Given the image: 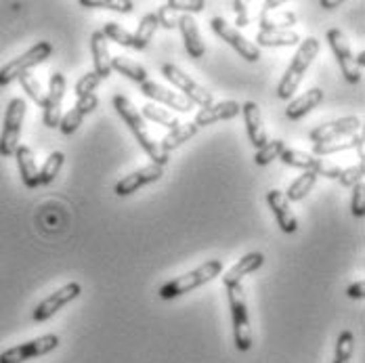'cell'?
Here are the masks:
<instances>
[{"mask_svg": "<svg viewBox=\"0 0 365 363\" xmlns=\"http://www.w3.org/2000/svg\"><path fill=\"white\" fill-rule=\"evenodd\" d=\"M351 213L353 217L364 218L365 217V183H357L353 187V200H351Z\"/></svg>", "mask_w": 365, "mask_h": 363, "instance_id": "43", "label": "cell"}, {"mask_svg": "<svg viewBox=\"0 0 365 363\" xmlns=\"http://www.w3.org/2000/svg\"><path fill=\"white\" fill-rule=\"evenodd\" d=\"M242 116L246 122V131L250 137V143L260 149L269 139H267V131H264V122H262V111L256 101H246L242 103Z\"/></svg>", "mask_w": 365, "mask_h": 363, "instance_id": "20", "label": "cell"}, {"mask_svg": "<svg viewBox=\"0 0 365 363\" xmlns=\"http://www.w3.org/2000/svg\"><path fill=\"white\" fill-rule=\"evenodd\" d=\"M80 6L84 9H108L115 13H130L135 4L130 0H80Z\"/></svg>", "mask_w": 365, "mask_h": 363, "instance_id": "37", "label": "cell"}, {"mask_svg": "<svg viewBox=\"0 0 365 363\" xmlns=\"http://www.w3.org/2000/svg\"><path fill=\"white\" fill-rule=\"evenodd\" d=\"M364 133H357V135H351V137H344V139L317 143V145H313V155L317 158V155H331V153L346 151V149H359V147H364Z\"/></svg>", "mask_w": 365, "mask_h": 363, "instance_id": "27", "label": "cell"}, {"mask_svg": "<svg viewBox=\"0 0 365 363\" xmlns=\"http://www.w3.org/2000/svg\"><path fill=\"white\" fill-rule=\"evenodd\" d=\"M91 53H93V63H95V70L101 80H108L111 76V55L110 46H108V38L103 36L101 30L93 32L91 34Z\"/></svg>", "mask_w": 365, "mask_h": 363, "instance_id": "21", "label": "cell"}, {"mask_svg": "<svg viewBox=\"0 0 365 363\" xmlns=\"http://www.w3.org/2000/svg\"><path fill=\"white\" fill-rule=\"evenodd\" d=\"M177 28L181 30L187 55L191 59H202L206 55V44L202 40V34H200V28H197L195 19L191 15H181L179 21H177Z\"/></svg>", "mask_w": 365, "mask_h": 363, "instance_id": "19", "label": "cell"}, {"mask_svg": "<svg viewBox=\"0 0 365 363\" xmlns=\"http://www.w3.org/2000/svg\"><path fill=\"white\" fill-rule=\"evenodd\" d=\"M328 42L331 51H334V55H336V59H338V66L342 70L344 80L351 82V84H357L361 80V70L355 63V55H353L344 34L338 28H331L328 32Z\"/></svg>", "mask_w": 365, "mask_h": 363, "instance_id": "14", "label": "cell"}, {"mask_svg": "<svg viewBox=\"0 0 365 363\" xmlns=\"http://www.w3.org/2000/svg\"><path fill=\"white\" fill-rule=\"evenodd\" d=\"M319 4H322L324 9H328V11H334V9L342 6V2H340V0H322Z\"/></svg>", "mask_w": 365, "mask_h": 363, "instance_id": "48", "label": "cell"}, {"mask_svg": "<svg viewBox=\"0 0 365 363\" xmlns=\"http://www.w3.org/2000/svg\"><path fill=\"white\" fill-rule=\"evenodd\" d=\"M99 84H101V78H99L97 73H84V76L76 82V97L82 99V97H86V95H95V91H97Z\"/></svg>", "mask_w": 365, "mask_h": 363, "instance_id": "39", "label": "cell"}, {"mask_svg": "<svg viewBox=\"0 0 365 363\" xmlns=\"http://www.w3.org/2000/svg\"><path fill=\"white\" fill-rule=\"evenodd\" d=\"M315 183H317L315 173H302L296 181L290 183V187H288V191L284 195H286L288 202H300V200H304L309 195V191L315 187Z\"/></svg>", "mask_w": 365, "mask_h": 363, "instance_id": "31", "label": "cell"}, {"mask_svg": "<svg viewBox=\"0 0 365 363\" xmlns=\"http://www.w3.org/2000/svg\"><path fill=\"white\" fill-rule=\"evenodd\" d=\"M264 265V255L262 252H248L246 256H242L222 277V284L225 288L227 286H233V284H242V280L250 273L258 271L260 267Z\"/></svg>", "mask_w": 365, "mask_h": 363, "instance_id": "22", "label": "cell"}, {"mask_svg": "<svg viewBox=\"0 0 365 363\" xmlns=\"http://www.w3.org/2000/svg\"><path fill=\"white\" fill-rule=\"evenodd\" d=\"M319 48H322V44H319L317 38L311 36L300 40L298 51H296V55L292 57V63L288 66V70H286V73L282 76V80L277 84V97L279 99H284V101H290L292 99L294 93L298 91V86H300V82L304 78V73L309 70V66L319 55Z\"/></svg>", "mask_w": 365, "mask_h": 363, "instance_id": "2", "label": "cell"}, {"mask_svg": "<svg viewBox=\"0 0 365 363\" xmlns=\"http://www.w3.org/2000/svg\"><path fill=\"white\" fill-rule=\"evenodd\" d=\"M113 109H115L118 116L124 120V124L130 128V133L135 135L137 143L143 147V151L151 158V162H153L155 166H162V168H164V166L168 164L170 155H168L166 151H162L160 143L149 135L145 118L141 116V111L135 108L133 101H130L128 97H124V95H115V97H113Z\"/></svg>", "mask_w": 365, "mask_h": 363, "instance_id": "1", "label": "cell"}, {"mask_svg": "<svg viewBox=\"0 0 365 363\" xmlns=\"http://www.w3.org/2000/svg\"><path fill=\"white\" fill-rule=\"evenodd\" d=\"M162 76H166L168 82H173L182 93L185 99H189L193 106H200L202 109L210 108L215 103V97L208 88H204L202 84H197L191 76L182 72L179 66L175 63H164L162 66Z\"/></svg>", "mask_w": 365, "mask_h": 363, "instance_id": "7", "label": "cell"}, {"mask_svg": "<svg viewBox=\"0 0 365 363\" xmlns=\"http://www.w3.org/2000/svg\"><path fill=\"white\" fill-rule=\"evenodd\" d=\"M279 4H282V2H277V0H275V2H264V11H277Z\"/></svg>", "mask_w": 365, "mask_h": 363, "instance_id": "50", "label": "cell"}, {"mask_svg": "<svg viewBox=\"0 0 365 363\" xmlns=\"http://www.w3.org/2000/svg\"><path fill=\"white\" fill-rule=\"evenodd\" d=\"M141 116L147 118V120H151V122H155V124H160V126L170 128V131H175L177 126H181V120H179L175 113H170L168 109L158 108L155 103H147V106H143Z\"/></svg>", "mask_w": 365, "mask_h": 363, "instance_id": "32", "label": "cell"}, {"mask_svg": "<svg viewBox=\"0 0 365 363\" xmlns=\"http://www.w3.org/2000/svg\"><path fill=\"white\" fill-rule=\"evenodd\" d=\"M15 160H17V166H19V175H21V181L28 189H36L40 185V175H38L36 158H34V151L28 145H19L15 151Z\"/></svg>", "mask_w": 365, "mask_h": 363, "instance_id": "24", "label": "cell"}, {"mask_svg": "<svg viewBox=\"0 0 365 363\" xmlns=\"http://www.w3.org/2000/svg\"><path fill=\"white\" fill-rule=\"evenodd\" d=\"M298 17L294 11H260L258 15V26L260 32H275V30H292Z\"/></svg>", "mask_w": 365, "mask_h": 363, "instance_id": "25", "label": "cell"}, {"mask_svg": "<svg viewBox=\"0 0 365 363\" xmlns=\"http://www.w3.org/2000/svg\"><path fill=\"white\" fill-rule=\"evenodd\" d=\"M97 108H99V97H97V95H86V97L78 99V101H76V106H73V109H78L82 116L93 113Z\"/></svg>", "mask_w": 365, "mask_h": 363, "instance_id": "45", "label": "cell"}, {"mask_svg": "<svg viewBox=\"0 0 365 363\" xmlns=\"http://www.w3.org/2000/svg\"><path fill=\"white\" fill-rule=\"evenodd\" d=\"M361 118L357 116H344V118H338L334 122H326V124H319L317 128H313L309 133V139L317 145V143H328V141H336V139H344V137H351V135H357L361 133Z\"/></svg>", "mask_w": 365, "mask_h": 363, "instance_id": "10", "label": "cell"}, {"mask_svg": "<svg viewBox=\"0 0 365 363\" xmlns=\"http://www.w3.org/2000/svg\"><path fill=\"white\" fill-rule=\"evenodd\" d=\"M101 32H103V36L108 38V40L118 42L120 46H124V48H133V34H130L128 30H124L120 24L110 21V24H106V28H103Z\"/></svg>", "mask_w": 365, "mask_h": 363, "instance_id": "38", "label": "cell"}, {"mask_svg": "<svg viewBox=\"0 0 365 363\" xmlns=\"http://www.w3.org/2000/svg\"><path fill=\"white\" fill-rule=\"evenodd\" d=\"M158 28H160V24H158L155 13H147V15H143L141 21H139L137 32L133 34V48L145 51L147 46H149V42H151V38H153V34L158 32Z\"/></svg>", "mask_w": 365, "mask_h": 363, "instance_id": "28", "label": "cell"}, {"mask_svg": "<svg viewBox=\"0 0 365 363\" xmlns=\"http://www.w3.org/2000/svg\"><path fill=\"white\" fill-rule=\"evenodd\" d=\"M53 55V44L46 40L36 42L30 51H26L24 55L11 59L9 63H4L0 68V86H9L13 80H17L19 76L28 73L32 68H36L40 63H44L48 57Z\"/></svg>", "mask_w": 365, "mask_h": 363, "instance_id": "5", "label": "cell"}, {"mask_svg": "<svg viewBox=\"0 0 365 363\" xmlns=\"http://www.w3.org/2000/svg\"><path fill=\"white\" fill-rule=\"evenodd\" d=\"M141 93L149 99H153L155 103H162L170 109H179V111H191L193 109V103L189 99H185L181 93H175V91H170V88H166L153 80H145L141 84Z\"/></svg>", "mask_w": 365, "mask_h": 363, "instance_id": "16", "label": "cell"}, {"mask_svg": "<svg viewBox=\"0 0 365 363\" xmlns=\"http://www.w3.org/2000/svg\"><path fill=\"white\" fill-rule=\"evenodd\" d=\"M111 70L120 72L122 76H126V78H130L133 82H139V84L149 80L145 68L141 63H135V61L126 59V57H111Z\"/></svg>", "mask_w": 365, "mask_h": 363, "instance_id": "30", "label": "cell"}, {"mask_svg": "<svg viewBox=\"0 0 365 363\" xmlns=\"http://www.w3.org/2000/svg\"><path fill=\"white\" fill-rule=\"evenodd\" d=\"M267 204H269V208L273 210L275 220H277V225H279V229H282L284 233H296V231H298V220L294 217L292 208H290V202L286 200L284 191L271 189V191L267 193Z\"/></svg>", "mask_w": 365, "mask_h": 363, "instance_id": "18", "label": "cell"}, {"mask_svg": "<svg viewBox=\"0 0 365 363\" xmlns=\"http://www.w3.org/2000/svg\"><path fill=\"white\" fill-rule=\"evenodd\" d=\"M26 101L15 97L9 101L6 113H4V126H2V135H0V155L2 158H11L15 155L17 147H19V137H21V126H24V118H26Z\"/></svg>", "mask_w": 365, "mask_h": 363, "instance_id": "6", "label": "cell"}, {"mask_svg": "<svg viewBox=\"0 0 365 363\" xmlns=\"http://www.w3.org/2000/svg\"><path fill=\"white\" fill-rule=\"evenodd\" d=\"M80 292H82V286H80V284H76V282H70V284L61 286L59 290L53 292V294H48L44 300H40V302H38L36 309H34V313H32V319L38 322V324L48 322L57 311H61L66 305H70L72 300H76V298L80 296Z\"/></svg>", "mask_w": 365, "mask_h": 363, "instance_id": "13", "label": "cell"}, {"mask_svg": "<svg viewBox=\"0 0 365 363\" xmlns=\"http://www.w3.org/2000/svg\"><path fill=\"white\" fill-rule=\"evenodd\" d=\"M17 80H19V84H21L24 93H28V97L36 103L38 108H44L46 95L42 93V86H40V82H38L36 78L28 72V73H24V76H19Z\"/></svg>", "mask_w": 365, "mask_h": 363, "instance_id": "36", "label": "cell"}, {"mask_svg": "<svg viewBox=\"0 0 365 363\" xmlns=\"http://www.w3.org/2000/svg\"><path fill=\"white\" fill-rule=\"evenodd\" d=\"M353 351H355V336H353V332L351 329L340 332V336L336 340V355H334V362L331 363H351Z\"/></svg>", "mask_w": 365, "mask_h": 363, "instance_id": "34", "label": "cell"}, {"mask_svg": "<svg viewBox=\"0 0 365 363\" xmlns=\"http://www.w3.org/2000/svg\"><path fill=\"white\" fill-rule=\"evenodd\" d=\"M322 101H324V91L319 86L309 88L307 93H302L300 97H296L294 101H290V106L286 108V118L294 120V122L296 120H302L307 113H311Z\"/></svg>", "mask_w": 365, "mask_h": 363, "instance_id": "23", "label": "cell"}, {"mask_svg": "<svg viewBox=\"0 0 365 363\" xmlns=\"http://www.w3.org/2000/svg\"><path fill=\"white\" fill-rule=\"evenodd\" d=\"M346 294L351 296V298H355V300H361L365 296V282L364 280H359V282H355V284H351L349 286V290Z\"/></svg>", "mask_w": 365, "mask_h": 363, "instance_id": "47", "label": "cell"}, {"mask_svg": "<svg viewBox=\"0 0 365 363\" xmlns=\"http://www.w3.org/2000/svg\"><path fill=\"white\" fill-rule=\"evenodd\" d=\"M63 162H66V153H63V151H53V153L46 158V162L42 164V168L38 170V175H40V185H48V183L55 181L57 175H59V170H61V166H63Z\"/></svg>", "mask_w": 365, "mask_h": 363, "instance_id": "33", "label": "cell"}, {"mask_svg": "<svg viewBox=\"0 0 365 363\" xmlns=\"http://www.w3.org/2000/svg\"><path fill=\"white\" fill-rule=\"evenodd\" d=\"M210 28H212V32H215L220 40H225L231 48H235V51L242 55V59H246L248 63H255V61L260 59V48L256 46L255 42H250L240 30L231 28L222 17H215V19L210 21Z\"/></svg>", "mask_w": 365, "mask_h": 363, "instance_id": "11", "label": "cell"}, {"mask_svg": "<svg viewBox=\"0 0 365 363\" xmlns=\"http://www.w3.org/2000/svg\"><path fill=\"white\" fill-rule=\"evenodd\" d=\"M63 97H66V76L61 72L51 73L48 80V93H46V101H44V113H42V124L46 128H59V122L63 118L61 106H63Z\"/></svg>", "mask_w": 365, "mask_h": 363, "instance_id": "12", "label": "cell"}, {"mask_svg": "<svg viewBox=\"0 0 365 363\" xmlns=\"http://www.w3.org/2000/svg\"><path fill=\"white\" fill-rule=\"evenodd\" d=\"M231 6H233V11H235V15H237V26H240V28H246V26H250L248 4H246V2H242V0H235Z\"/></svg>", "mask_w": 365, "mask_h": 363, "instance_id": "46", "label": "cell"}, {"mask_svg": "<svg viewBox=\"0 0 365 363\" xmlns=\"http://www.w3.org/2000/svg\"><path fill=\"white\" fill-rule=\"evenodd\" d=\"M227 298L231 307V317H233V338L235 347L242 353H248L252 349V329H250V317H248V305H246V294L242 284L227 286Z\"/></svg>", "mask_w": 365, "mask_h": 363, "instance_id": "4", "label": "cell"}, {"mask_svg": "<svg viewBox=\"0 0 365 363\" xmlns=\"http://www.w3.org/2000/svg\"><path fill=\"white\" fill-rule=\"evenodd\" d=\"M256 46H296L300 44V36L294 30H275V32H258L256 34Z\"/></svg>", "mask_w": 365, "mask_h": 363, "instance_id": "26", "label": "cell"}, {"mask_svg": "<svg viewBox=\"0 0 365 363\" xmlns=\"http://www.w3.org/2000/svg\"><path fill=\"white\" fill-rule=\"evenodd\" d=\"M164 177V168L162 166H155V164H149V166H143L135 173H130L128 177L120 179L115 183V195L120 198H126L135 191H139L141 187H145L149 183H158Z\"/></svg>", "mask_w": 365, "mask_h": 363, "instance_id": "15", "label": "cell"}, {"mask_svg": "<svg viewBox=\"0 0 365 363\" xmlns=\"http://www.w3.org/2000/svg\"><path fill=\"white\" fill-rule=\"evenodd\" d=\"M279 160L288 166L294 168H302L304 173H315L317 177H326V179H338L340 175V166L336 164H329L326 160H319L315 158L313 153H307V151H298V149H284Z\"/></svg>", "mask_w": 365, "mask_h": 363, "instance_id": "9", "label": "cell"}, {"mask_svg": "<svg viewBox=\"0 0 365 363\" xmlns=\"http://www.w3.org/2000/svg\"><path fill=\"white\" fill-rule=\"evenodd\" d=\"M59 344H61V340H59L57 334H44V336L34 338V340H28L24 344H17V347H11V349L2 351L0 353V363L30 362L34 357H42V355L53 353Z\"/></svg>", "mask_w": 365, "mask_h": 363, "instance_id": "8", "label": "cell"}, {"mask_svg": "<svg viewBox=\"0 0 365 363\" xmlns=\"http://www.w3.org/2000/svg\"><path fill=\"white\" fill-rule=\"evenodd\" d=\"M355 63H357V68L361 70L365 66V51H359V55L355 57Z\"/></svg>", "mask_w": 365, "mask_h": 363, "instance_id": "49", "label": "cell"}, {"mask_svg": "<svg viewBox=\"0 0 365 363\" xmlns=\"http://www.w3.org/2000/svg\"><path fill=\"white\" fill-rule=\"evenodd\" d=\"M284 149H286V143H284L282 139L267 141V143L260 147V149H256L255 164L256 166H267V164H271L275 158H279V155H282V151H284Z\"/></svg>", "mask_w": 365, "mask_h": 363, "instance_id": "35", "label": "cell"}, {"mask_svg": "<svg viewBox=\"0 0 365 363\" xmlns=\"http://www.w3.org/2000/svg\"><path fill=\"white\" fill-rule=\"evenodd\" d=\"M364 175H365V166H364V162H359V166H351V168L340 170V175H338V183H340L342 187H355L357 183L364 181Z\"/></svg>", "mask_w": 365, "mask_h": 363, "instance_id": "41", "label": "cell"}, {"mask_svg": "<svg viewBox=\"0 0 365 363\" xmlns=\"http://www.w3.org/2000/svg\"><path fill=\"white\" fill-rule=\"evenodd\" d=\"M220 271H222V260H219V258L206 260V262H204V265H200L197 269L187 271V273H182V275H179V277H175V280L166 282V284L158 290V296H160L162 300L179 298V296L187 294V292L195 290V288H200V286H204V284L212 282L215 277H219Z\"/></svg>", "mask_w": 365, "mask_h": 363, "instance_id": "3", "label": "cell"}, {"mask_svg": "<svg viewBox=\"0 0 365 363\" xmlns=\"http://www.w3.org/2000/svg\"><path fill=\"white\" fill-rule=\"evenodd\" d=\"M82 120H84V116L78 111V109H70L63 118H61V122H59V131L63 133V135H73L78 128H80V124H82Z\"/></svg>", "mask_w": 365, "mask_h": 363, "instance_id": "42", "label": "cell"}, {"mask_svg": "<svg viewBox=\"0 0 365 363\" xmlns=\"http://www.w3.org/2000/svg\"><path fill=\"white\" fill-rule=\"evenodd\" d=\"M164 6L170 9L173 13L182 11L185 15H187V13L195 15V13H202V11L206 9V2H204V0H170V2H166Z\"/></svg>", "mask_w": 365, "mask_h": 363, "instance_id": "40", "label": "cell"}, {"mask_svg": "<svg viewBox=\"0 0 365 363\" xmlns=\"http://www.w3.org/2000/svg\"><path fill=\"white\" fill-rule=\"evenodd\" d=\"M155 17H158V24L162 26V28H166V30H175L177 28V21H179V17L170 11V9H166V6H162L158 13H155Z\"/></svg>", "mask_w": 365, "mask_h": 363, "instance_id": "44", "label": "cell"}, {"mask_svg": "<svg viewBox=\"0 0 365 363\" xmlns=\"http://www.w3.org/2000/svg\"><path fill=\"white\" fill-rule=\"evenodd\" d=\"M197 126L193 124V122H187V124H181V126H177L175 131H170L162 141H160V147H162V151H166V153H170L173 149H177V147H181L182 143H187L189 139H193L195 135H197Z\"/></svg>", "mask_w": 365, "mask_h": 363, "instance_id": "29", "label": "cell"}, {"mask_svg": "<svg viewBox=\"0 0 365 363\" xmlns=\"http://www.w3.org/2000/svg\"><path fill=\"white\" fill-rule=\"evenodd\" d=\"M240 113H242V103L227 99V101H220V103H212L210 108L200 109V111L195 113L193 124H195L197 128H202V126H212V124H217V122L233 120V118H237Z\"/></svg>", "mask_w": 365, "mask_h": 363, "instance_id": "17", "label": "cell"}]
</instances>
